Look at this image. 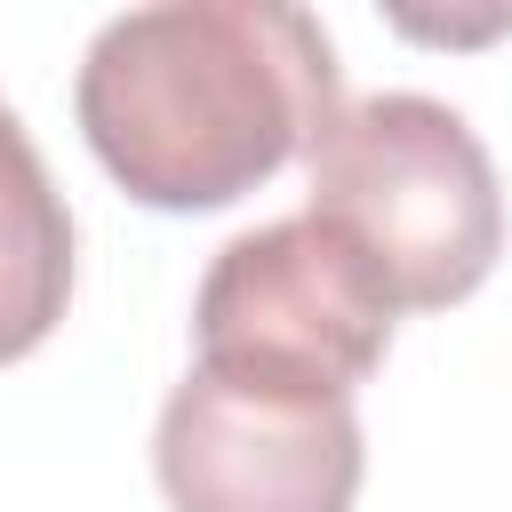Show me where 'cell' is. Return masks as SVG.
<instances>
[{
	"instance_id": "6da1fadb",
	"label": "cell",
	"mask_w": 512,
	"mask_h": 512,
	"mask_svg": "<svg viewBox=\"0 0 512 512\" xmlns=\"http://www.w3.org/2000/svg\"><path fill=\"white\" fill-rule=\"evenodd\" d=\"M336 48L280 0H168L112 16L72 80L104 176L168 216L232 208L336 120Z\"/></svg>"
},
{
	"instance_id": "7a4b0ae2",
	"label": "cell",
	"mask_w": 512,
	"mask_h": 512,
	"mask_svg": "<svg viewBox=\"0 0 512 512\" xmlns=\"http://www.w3.org/2000/svg\"><path fill=\"white\" fill-rule=\"evenodd\" d=\"M320 216L392 296V312L464 304L504 256V192L472 120L440 96L392 88L336 104L320 144L304 152Z\"/></svg>"
},
{
	"instance_id": "3957f363",
	"label": "cell",
	"mask_w": 512,
	"mask_h": 512,
	"mask_svg": "<svg viewBox=\"0 0 512 512\" xmlns=\"http://www.w3.org/2000/svg\"><path fill=\"white\" fill-rule=\"evenodd\" d=\"M392 296L384 280L320 224L280 216L216 248L192 296V344L208 376L296 392V400H352L392 352Z\"/></svg>"
},
{
	"instance_id": "277c9868",
	"label": "cell",
	"mask_w": 512,
	"mask_h": 512,
	"mask_svg": "<svg viewBox=\"0 0 512 512\" xmlns=\"http://www.w3.org/2000/svg\"><path fill=\"white\" fill-rule=\"evenodd\" d=\"M168 512H352L368 448L352 400L256 392L192 368L152 432Z\"/></svg>"
},
{
	"instance_id": "5b68a950",
	"label": "cell",
	"mask_w": 512,
	"mask_h": 512,
	"mask_svg": "<svg viewBox=\"0 0 512 512\" xmlns=\"http://www.w3.org/2000/svg\"><path fill=\"white\" fill-rule=\"evenodd\" d=\"M64 304H72V208L24 120L0 104V368L40 352Z\"/></svg>"
}]
</instances>
